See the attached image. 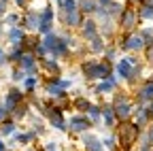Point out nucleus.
I'll return each instance as SVG.
<instances>
[{
	"label": "nucleus",
	"instance_id": "nucleus-1",
	"mask_svg": "<svg viewBox=\"0 0 153 151\" xmlns=\"http://www.w3.org/2000/svg\"><path fill=\"white\" fill-rule=\"evenodd\" d=\"M143 128L136 123V121H119V128H117V145L123 149V151H130L134 145H136L138 136H140Z\"/></svg>",
	"mask_w": 153,
	"mask_h": 151
},
{
	"label": "nucleus",
	"instance_id": "nucleus-2",
	"mask_svg": "<svg viewBox=\"0 0 153 151\" xmlns=\"http://www.w3.org/2000/svg\"><path fill=\"white\" fill-rule=\"evenodd\" d=\"M134 0H130L128 4H123V11H121V15L117 17V24H119V28L128 34V32H134L136 30V26L140 24V15H138V9H134Z\"/></svg>",
	"mask_w": 153,
	"mask_h": 151
},
{
	"label": "nucleus",
	"instance_id": "nucleus-3",
	"mask_svg": "<svg viewBox=\"0 0 153 151\" xmlns=\"http://www.w3.org/2000/svg\"><path fill=\"white\" fill-rule=\"evenodd\" d=\"M119 49L121 51H145V41L138 32H128L119 41Z\"/></svg>",
	"mask_w": 153,
	"mask_h": 151
},
{
	"label": "nucleus",
	"instance_id": "nucleus-4",
	"mask_svg": "<svg viewBox=\"0 0 153 151\" xmlns=\"http://www.w3.org/2000/svg\"><path fill=\"white\" fill-rule=\"evenodd\" d=\"M41 15V24H38V34L41 36H45V34H49V32H53V17H55V13H53V7H43V11L38 13Z\"/></svg>",
	"mask_w": 153,
	"mask_h": 151
},
{
	"label": "nucleus",
	"instance_id": "nucleus-5",
	"mask_svg": "<svg viewBox=\"0 0 153 151\" xmlns=\"http://www.w3.org/2000/svg\"><path fill=\"white\" fill-rule=\"evenodd\" d=\"M138 64V60L134 58V55H128V58H121L117 64H115V72H117V77H121L123 81L130 79V74H132V68Z\"/></svg>",
	"mask_w": 153,
	"mask_h": 151
},
{
	"label": "nucleus",
	"instance_id": "nucleus-6",
	"mask_svg": "<svg viewBox=\"0 0 153 151\" xmlns=\"http://www.w3.org/2000/svg\"><path fill=\"white\" fill-rule=\"evenodd\" d=\"M91 126H94V123L89 121V117L85 115V113H83V115H81V113H79V115H72V117L68 119V130L76 132V134H81V132H87Z\"/></svg>",
	"mask_w": 153,
	"mask_h": 151
},
{
	"label": "nucleus",
	"instance_id": "nucleus-7",
	"mask_svg": "<svg viewBox=\"0 0 153 151\" xmlns=\"http://www.w3.org/2000/svg\"><path fill=\"white\" fill-rule=\"evenodd\" d=\"M17 66L22 68L26 74H38V58H36L32 51H26L22 55V60H19Z\"/></svg>",
	"mask_w": 153,
	"mask_h": 151
},
{
	"label": "nucleus",
	"instance_id": "nucleus-8",
	"mask_svg": "<svg viewBox=\"0 0 153 151\" xmlns=\"http://www.w3.org/2000/svg\"><path fill=\"white\" fill-rule=\"evenodd\" d=\"M98 64H100V60H83L81 62V72L87 81H98Z\"/></svg>",
	"mask_w": 153,
	"mask_h": 151
},
{
	"label": "nucleus",
	"instance_id": "nucleus-9",
	"mask_svg": "<svg viewBox=\"0 0 153 151\" xmlns=\"http://www.w3.org/2000/svg\"><path fill=\"white\" fill-rule=\"evenodd\" d=\"M24 98H26V94L22 91V89H17V87H13V89H9V94H7V96H4V106H7V111L11 113L19 102H24Z\"/></svg>",
	"mask_w": 153,
	"mask_h": 151
},
{
	"label": "nucleus",
	"instance_id": "nucleus-10",
	"mask_svg": "<svg viewBox=\"0 0 153 151\" xmlns=\"http://www.w3.org/2000/svg\"><path fill=\"white\" fill-rule=\"evenodd\" d=\"M79 30H81V36H83L85 41L94 39L96 34H100V30H98V22H96V19H91V17H85Z\"/></svg>",
	"mask_w": 153,
	"mask_h": 151
},
{
	"label": "nucleus",
	"instance_id": "nucleus-11",
	"mask_svg": "<svg viewBox=\"0 0 153 151\" xmlns=\"http://www.w3.org/2000/svg\"><path fill=\"white\" fill-rule=\"evenodd\" d=\"M19 24H22L24 30H38V24H41V15H38L36 11H28V9H26L24 19L19 22Z\"/></svg>",
	"mask_w": 153,
	"mask_h": 151
},
{
	"label": "nucleus",
	"instance_id": "nucleus-12",
	"mask_svg": "<svg viewBox=\"0 0 153 151\" xmlns=\"http://www.w3.org/2000/svg\"><path fill=\"white\" fill-rule=\"evenodd\" d=\"M87 49H89V53H94V55L104 53V49H106L104 36H102V34H96L94 39H89V41H87Z\"/></svg>",
	"mask_w": 153,
	"mask_h": 151
},
{
	"label": "nucleus",
	"instance_id": "nucleus-13",
	"mask_svg": "<svg viewBox=\"0 0 153 151\" xmlns=\"http://www.w3.org/2000/svg\"><path fill=\"white\" fill-rule=\"evenodd\" d=\"M117 89V77L115 74H111L108 79H104V81H100L98 85H96V94H111V91H115Z\"/></svg>",
	"mask_w": 153,
	"mask_h": 151
},
{
	"label": "nucleus",
	"instance_id": "nucleus-14",
	"mask_svg": "<svg viewBox=\"0 0 153 151\" xmlns=\"http://www.w3.org/2000/svg\"><path fill=\"white\" fill-rule=\"evenodd\" d=\"M38 62H41V66L49 72V77H60V64H57L55 58H43Z\"/></svg>",
	"mask_w": 153,
	"mask_h": 151
},
{
	"label": "nucleus",
	"instance_id": "nucleus-15",
	"mask_svg": "<svg viewBox=\"0 0 153 151\" xmlns=\"http://www.w3.org/2000/svg\"><path fill=\"white\" fill-rule=\"evenodd\" d=\"M83 145L87 151H104V145L98 136H94V134H85L83 136Z\"/></svg>",
	"mask_w": 153,
	"mask_h": 151
},
{
	"label": "nucleus",
	"instance_id": "nucleus-16",
	"mask_svg": "<svg viewBox=\"0 0 153 151\" xmlns=\"http://www.w3.org/2000/svg\"><path fill=\"white\" fill-rule=\"evenodd\" d=\"M79 11L85 17H91L96 11H98V0H79Z\"/></svg>",
	"mask_w": 153,
	"mask_h": 151
},
{
	"label": "nucleus",
	"instance_id": "nucleus-17",
	"mask_svg": "<svg viewBox=\"0 0 153 151\" xmlns=\"http://www.w3.org/2000/svg\"><path fill=\"white\" fill-rule=\"evenodd\" d=\"M102 119H104V126L106 128H113L117 117H115V109L113 104H102Z\"/></svg>",
	"mask_w": 153,
	"mask_h": 151
},
{
	"label": "nucleus",
	"instance_id": "nucleus-18",
	"mask_svg": "<svg viewBox=\"0 0 153 151\" xmlns=\"http://www.w3.org/2000/svg\"><path fill=\"white\" fill-rule=\"evenodd\" d=\"M24 39H26V30H24L22 26H11V28H9V41H11V45L22 43Z\"/></svg>",
	"mask_w": 153,
	"mask_h": 151
},
{
	"label": "nucleus",
	"instance_id": "nucleus-19",
	"mask_svg": "<svg viewBox=\"0 0 153 151\" xmlns=\"http://www.w3.org/2000/svg\"><path fill=\"white\" fill-rule=\"evenodd\" d=\"M85 115L89 117V121H91L94 126L100 123V119H102V106H100V104H89V109H87Z\"/></svg>",
	"mask_w": 153,
	"mask_h": 151
},
{
	"label": "nucleus",
	"instance_id": "nucleus-20",
	"mask_svg": "<svg viewBox=\"0 0 153 151\" xmlns=\"http://www.w3.org/2000/svg\"><path fill=\"white\" fill-rule=\"evenodd\" d=\"M102 9L106 11V15H111L113 19H117V17L121 15V11H123V4L117 2V0H111V2H108L106 7H102Z\"/></svg>",
	"mask_w": 153,
	"mask_h": 151
},
{
	"label": "nucleus",
	"instance_id": "nucleus-21",
	"mask_svg": "<svg viewBox=\"0 0 153 151\" xmlns=\"http://www.w3.org/2000/svg\"><path fill=\"white\" fill-rule=\"evenodd\" d=\"M15 119L13 117H9V119H4L2 123H0V134L2 136H11V134H15Z\"/></svg>",
	"mask_w": 153,
	"mask_h": 151
},
{
	"label": "nucleus",
	"instance_id": "nucleus-22",
	"mask_svg": "<svg viewBox=\"0 0 153 151\" xmlns=\"http://www.w3.org/2000/svg\"><path fill=\"white\" fill-rule=\"evenodd\" d=\"M28 109H30V106H28L26 100H24V102H19V104L11 111V117H13V119H24V117L28 115Z\"/></svg>",
	"mask_w": 153,
	"mask_h": 151
},
{
	"label": "nucleus",
	"instance_id": "nucleus-23",
	"mask_svg": "<svg viewBox=\"0 0 153 151\" xmlns=\"http://www.w3.org/2000/svg\"><path fill=\"white\" fill-rule=\"evenodd\" d=\"M89 104H91V102H89L85 96H79V98H74V100H72V106H74V111H81V113H87Z\"/></svg>",
	"mask_w": 153,
	"mask_h": 151
},
{
	"label": "nucleus",
	"instance_id": "nucleus-24",
	"mask_svg": "<svg viewBox=\"0 0 153 151\" xmlns=\"http://www.w3.org/2000/svg\"><path fill=\"white\" fill-rule=\"evenodd\" d=\"M60 11L62 13H74V11H79V0H62Z\"/></svg>",
	"mask_w": 153,
	"mask_h": 151
},
{
	"label": "nucleus",
	"instance_id": "nucleus-25",
	"mask_svg": "<svg viewBox=\"0 0 153 151\" xmlns=\"http://www.w3.org/2000/svg\"><path fill=\"white\" fill-rule=\"evenodd\" d=\"M36 85H38V77H36V74H28V77L24 79V87H26L28 94H32L36 89Z\"/></svg>",
	"mask_w": 153,
	"mask_h": 151
},
{
	"label": "nucleus",
	"instance_id": "nucleus-26",
	"mask_svg": "<svg viewBox=\"0 0 153 151\" xmlns=\"http://www.w3.org/2000/svg\"><path fill=\"white\" fill-rule=\"evenodd\" d=\"M138 15H140V22L143 19H153V4H140Z\"/></svg>",
	"mask_w": 153,
	"mask_h": 151
},
{
	"label": "nucleus",
	"instance_id": "nucleus-27",
	"mask_svg": "<svg viewBox=\"0 0 153 151\" xmlns=\"http://www.w3.org/2000/svg\"><path fill=\"white\" fill-rule=\"evenodd\" d=\"M138 34L143 36V41H145V47L153 45V28H140Z\"/></svg>",
	"mask_w": 153,
	"mask_h": 151
},
{
	"label": "nucleus",
	"instance_id": "nucleus-28",
	"mask_svg": "<svg viewBox=\"0 0 153 151\" xmlns=\"http://www.w3.org/2000/svg\"><path fill=\"white\" fill-rule=\"evenodd\" d=\"M28 77V74L22 70V68H19V66H15L13 70H11V81H24Z\"/></svg>",
	"mask_w": 153,
	"mask_h": 151
},
{
	"label": "nucleus",
	"instance_id": "nucleus-29",
	"mask_svg": "<svg viewBox=\"0 0 153 151\" xmlns=\"http://www.w3.org/2000/svg\"><path fill=\"white\" fill-rule=\"evenodd\" d=\"M19 22H22V19H19V15H17V13H9V15H4V24H7V26H17Z\"/></svg>",
	"mask_w": 153,
	"mask_h": 151
},
{
	"label": "nucleus",
	"instance_id": "nucleus-30",
	"mask_svg": "<svg viewBox=\"0 0 153 151\" xmlns=\"http://www.w3.org/2000/svg\"><path fill=\"white\" fill-rule=\"evenodd\" d=\"M143 143H147V145H151L153 147V126L145 132V136H143Z\"/></svg>",
	"mask_w": 153,
	"mask_h": 151
},
{
	"label": "nucleus",
	"instance_id": "nucleus-31",
	"mask_svg": "<svg viewBox=\"0 0 153 151\" xmlns=\"http://www.w3.org/2000/svg\"><path fill=\"white\" fill-rule=\"evenodd\" d=\"M7 64H9V53H7L2 47H0V68L7 66Z\"/></svg>",
	"mask_w": 153,
	"mask_h": 151
},
{
	"label": "nucleus",
	"instance_id": "nucleus-32",
	"mask_svg": "<svg viewBox=\"0 0 153 151\" xmlns=\"http://www.w3.org/2000/svg\"><path fill=\"white\" fill-rule=\"evenodd\" d=\"M9 117H11V113L7 111V106H4V104H0V123H2L4 119H9Z\"/></svg>",
	"mask_w": 153,
	"mask_h": 151
},
{
	"label": "nucleus",
	"instance_id": "nucleus-33",
	"mask_svg": "<svg viewBox=\"0 0 153 151\" xmlns=\"http://www.w3.org/2000/svg\"><path fill=\"white\" fill-rule=\"evenodd\" d=\"M145 111H147V117H149V121L153 123V100H151V102L145 106Z\"/></svg>",
	"mask_w": 153,
	"mask_h": 151
},
{
	"label": "nucleus",
	"instance_id": "nucleus-34",
	"mask_svg": "<svg viewBox=\"0 0 153 151\" xmlns=\"http://www.w3.org/2000/svg\"><path fill=\"white\" fill-rule=\"evenodd\" d=\"M13 2L17 4V9H28V4H30V0H13Z\"/></svg>",
	"mask_w": 153,
	"mask_h": 151
},
{
	"label": "nucleus",
	"instance_id": "nucleus-35",
	"mask_svg": "<svg viewBox=\"0 0 153 151\" xmlns=\"http://www.w3.org/2000/svg\"><path fill=\"white\" fill-rule=\"evenodd\" d=\"M4 7H7V4L2 2V0H0V17H2V15H4Z\"/></svg>",
	"mask_w": 153,
	"mask_h": 151
},
{
	"label": "nucleus",
	"instance_id": "nucleus-36",
	"mask_svg": "<svg viewBox=\"0 0 153 151\" xmlns=\"http://www.w3.org/2000/svg\"><path fill=\"white\" fill-rule=\"evenodd\" d=\"M108 2H111V0H98V7H106Z\"/></svg>",
	"mask_w": 153,
	"mask_h": 151
},
{
	"label": "nucleus",
	"instance_id": "nucleus-37",
	"mask_svg": "<svg viewBox=\"0 0 153 151\" xmlns=\"http://www.w3.org/2000/svg\"><path fill=\"white\" fill-rule=\"evenodd\" d=\"M47 151H55V143H49L47 145Z\"/></svg>",
	"mask_w": 153,
	"mask_h": 151
},
{
	"label": "nucleus",
	"instance_id": "nucleus-38",
	"mask_svg": "<svg viewBox=\"0 0 153 151\" xmlns=\"http://www.w3.org/2000/svg\"><path fill=\"white\" fill-rule=\"evenodd\" d=\"M0 151H7V145H4V141H0Z\"/></svg>",
	"mask_w": 153,
	"mask_h": 151
},
{
	"label": "nucleus",
	"instance_id": "nucleus-39",
	"mask_svg": "<svg viewBox=\"0 0 153 151\" xmlns=\"http://www.w3.org/2000/svg\"><path fill=\"white\" fill-rule=\"evenodd\" d=\"M57 7H62V0H57Z\"/></svg>",
	"mask_w": 153,
	"mask_h": 151
},
{
	"label": "nucleus",
	"instance_id": "nucleus-40",
	"mask_svg": "<svg viewBox=\"0 0 153 151\" xmlns=\"http://www.w3.org/2000/svg\"><path fill=\"white\" fill-rule=\"evenodd\" d=\"M0 41H2V32H0Z\"/></svg>",
	"mask_w": 153,
	"mask_h": 151
},
{
	"label": "nucleus",
	"instance_id": "nucleus-41",
	"mask_svg": "<svg viewBox=\"0 0 153 151\" xmlns=\"http://www.w3.org/2000/svg\"><path fill=\"white\" fill-rule=\"evenodd\" d=\"M2 2H4V4H7V2H9V0H2Z\"/></svg>",
	"mask_w": 153,
	"mask_h": 151
}]
</instances>
